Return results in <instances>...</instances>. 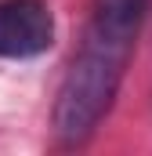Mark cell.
I'll list each match as a JSON object with an SVG mask.
<instances>
[{
	"label": "cell",
	"mask_w": 152,
	"mask_h": 156,
	"mask_svg": "<svg viewBox=\"0 0 152 156\" xmlns=\"http://www.w3.org/2000/svg\"><path fill=\"white\" fill-rule=\"evenodd\" d=\"M149 4L152 0H94L83 40L62 76L51 113L62 145H83L112 109Z\"/></svg>",
	"instance_id": "cell-1"
},
{
	"label": "cell",
	"mask_w": 152,
	"mask_h": 156,
	"mask_svg": "<svg viewBox=\"0 0 152 156\" xmlns=\"http://www.w3.org/2000/svg\"><path fill=\"white\" fill-rule=\"evenodd\" d=\"M54 44V15L43 0H0V58H36Z\"/></svg>",
	"instance_id": "cell-2"
}]
</instances>
